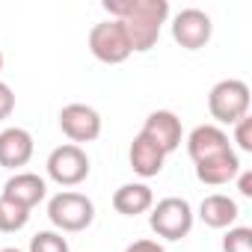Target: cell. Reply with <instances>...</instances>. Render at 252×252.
<instances>
[{
  "label": "cell",
  "instance_id": "6da1fadb",
  "mask_svg": "<svg viewBox=\"0 0 252 252\" xmlns=\"http://www.w3.org/2000/svg\"><path fill=\"white\" fill-rule=\"evenodd\" d=\"M104 9L110 18L125 24L131 51L146 54L158 45L160 30L169 18V3L166 0H104Z\"/></svg>",
  "mask_w": 252,
  "mask_h": 252
},
{
  "label": "cell",
  "instance_id": "7a4b0ae2",
  "mask_svg": "<svg viewBox=\"0 0 252 252\" xmlns=\"http://www.w3.org/2000/svg\"><path fill=\"white\" fill-rule=\"evenodd\" d=\"M48 220L54 222V228L60 231H83L92 225L95 220V205L89 196L74 193V190H63L48 202Z\"/></svg>",
  "mask_w": 252,
  "mask_h": 252
},
{
  "label": "cell",
  "instance_id": "3957f363",
  "mask_svg": "<svg viewBox=\"0 0 252 252\" xmlns=\"http://www.w3.org/2000/svg\"><path fill=\"white\" fill-rule=\"evenodd\" d=\"M149 225L158 237L163 240H181L190 234L193 228V208L187 199H178V196H166L160 199L158 205H152V214H149Z\"/></svg>",
  "mask_w": 252,
  "mask_h": 252
},
{
  "label": "cell",
  "instance_id": "277c9868",
  "mask_svg": "<svg viewBox=\"0 0 252 252\" xmlns=\"http://www.w3.org/2000/svg\"><path fill=\"white\" fill-rule=\"evenodd\" d=\"M208 110L222 125L240 122L243 116H249V86L237 77L214 83V89L208 92Z\"/></svg>",
  "mask_w": 252,
  "mask_h": 252
},
{
  "label": "cell",
  "instance_id": "5b68a950",
  "mask_svg": "<svg viewBox=\"0 0 252 252\" xmlns=\"http://www.w3.org/2000/svg\"><path fill=\"white\" fill-rule=\"evenodd\" d=\"M89 51L98 63H107V65H119L134 54L131 42H128V33H125V24L116 21V18L101 21L89 30Z\"/></svg>",
  "mask_w": 252,
  "mask_h": 252
},
{
  "label": "cell",
  "instance_id": "8992f818",
  "mask_svg": "<svg viewBox=\"0 0 252 252\" xmlns=\"http://www.w3.org/2000/svg\"><path fill=\"white\" fill-rule=\"evenodd\" d=\"M45 169H48V178L57 181L60 187H77L80 181L89 178V169L92 166H89V158H86V152L80 146L65 143V146H57L48 155Z\"/></svg>",
  "mask_w": 252,
  "mask_h": 252
},
{
  "label": "cell",
  "instance_id": "52a82bcc",
  "mask_svg": "<svg viewBox=\"0 0 252 252\" xmlns=\"http://www.w3.org/2000/svg\"><path fill=\"white\" fill-rule=\"evenodd\" d=\"M214 36V21L208 12L190 6V9H181L175 18H172V39L184 48V51H199L211 42Z\"/></svg>",
  "mask_w": 252,
  "mask_h": 252
},
{
  "label": "cell",
  "instance_id": "ba28073f",
  "mask_svg": "<svg viewBox=\"0 0 252 252\" xmlns=\"http://www.w3.org/2000/svg\"><path fill=\"white\" fill-rule=\"evenodd\" d=\"M60 128L71 140V146L92 143L101 137V116L89 104H65L60 110Z\"/></svg>",
  "mask_w": 252,
  "mask_h": 252
},
{
  "label": "cell",
  "instance_id": "9c48e42d",
  "mask_svg": "<svg viewBox=\"0 0 252 252\" xmlns=\"http://www.w3.org/2000/svg\"><path fill=\"white\" fill-rule=\"evenodd\" d=\"M140 134L149 143H155L163 155H172L181 146L184 128H181V119L172 110H155V113H149V119H146V125H143Z\"/></svg>",
  "mask_w": 252,
  "mask_h": 252
},
{
  "label": "cell",
  "instance_id": "30bf717a",
  "mask_svg": "<svg viewBox=\"0 0 252 252\" xmlns=\"http://www.w3.org/2000/svg\"><path fill=\"white\" fill-rule=\"evenodd\" d=\"M225 152H231V143H228V134L222 128H217V125H199L187 137V155L193 163L211 160V158L225 155Z\"/></svg>",
  "mask_w": 252,
  "mask_h": 252
},
{
  "label": "cell",
  "instance_id": "8fae6325",
  "mask_svg": "<svg viewBox=\"0 0 252 252\" xmlns=\"http://www.w3.org/2000/svg\"><path fill=\"white\" fill-rule=\"evenodd\" d=\"M0 196L9 199V202H15V205H21V208H27V211H33L48 196V184L36 172H15L3 184V193H0Z\"/></svg>",
  "mask_w": 252,
  "mask_h": 252
},
{
  "label": "cell",
  "instance_id": "7c38bea8",
  "mask_svg": "<svg viewBox=\"0 0 252 252\" xmlns=\"http://www.w3.org/2000/svg\"><path fill=\"white\" fill-rule=\"evenodd\" d=\"M33 134L24 128H6L0 131V166L3 169H18L27 166L33 158Z\"/></svg>",
  "mask_w": 252,
  "mask_h": 252
},
{
  "label": "cell",
  "instance_id": "4fadbf2b",
  "mask_svg": "<svg viewBox=\"0 0 252 252\" xmlns=\"http://www.w3.org/2000/svg\"><path fill=\"white\" fill-rule=\"evenodd\" d=\"M240 158H237V152L231 149V152H225V155H217V158H211V160H202V163H196V178L202 181V184H211V187H222V184H228V181H234L237 175H240Z\"/></svg>",
  "mask_w": 252,
  "mask_h": 252
},
{
  "label": "cell",
  "instance_id": "5bb4252c",
  "mask_svg": "<svg viewBox=\"0 0 252 252\" xmlns=\"http://www.w3.org/2000/svg\"><path fill=\"white\" fill-rule=\"evenodd\" d=\"M199 217H202V222H205L208 228H231V225L237 222V217H240V208H237V202H234L231 196H225V193H211V196L202 199Z\"/></svg>",
  "mask_w": 252,
  "mask_h": 252
},
{
  "label": "cell",
  "instance_id": "9a60e30c",
  "mask_svg": "<svg viewBox=\"0 0 252 252\" xmlns=\"http://www.w3.org/2000/svg\"><path fill=\"white\" fill-rule=\"evenodd\" d=\"M128 160H131V169H134L140 178H155V175H160L166 155H163L155 143H149L143 134H137V137H134V143H131Z\"/></svg>",
  "mask_w": 252,
  "mask_h": 252
},
{
  "label": "cell",
  "instance_id": "2e32d148",
  "mask_svg": "<svg viewBox=\"0 0 252 252\" xmlns=\"http://www.w3.org/2000/svg\"><path fill=\"white\" fill-rule=\"evenodd\" d=\"M155 205V193L149 184H122L116 193H113V208L122 214V217H140L146 211H152Z\"/></svg>",
  "mask_w": 252,
  "mask_h": 252
},
{
  "label": "cell",
  "instance_id": "e0dca14e",
  "mask_svg": "<svg viewBox=\"0 0 252 252\" xmlns=\"http://www.w3.org/2000/svg\"><path fill=\"white\" fill-rule=\"evenodd\" d=\"M27 222H30V211L27 208H21V205H15V202L0 196V231H3V234L21 231Z\"/></svg>",
  "mask_w": 252,
  "mask_h": 252
},
{
  "label": "cell",
  "instance_id": "ac0fdd59",
  "mask_svg": "<svg viewBox=\"0 0 252 252\" xmlns=\"http://www.w3.org/2000/svg\"><path fill=\"white\" fill-rule=\"evenodd\" d=\"M222 252H252V228L231 225L222 237Z\"/></svg>",
  "mask_w": 252,
  "mask_h": 252
},
{
  "label": "cell",
  "instance_id": "d6986e66",
  "mask_svg": "<svg viewBox=\"0 0 252 252\" xmlns=\"http://www.w3.org/2000/svg\"><path fill=\"white\" fill-rule=\"evenodd\" d=\"M30 252H71L60 231H39L30 237Z\"/></svg>",
  "mask_w": 252,
  "mask_h": 252
},
{
  "label": "cell",
  "instance_id": "ffe728a7",
  "mask_svg": "<svg viewBox=\"0 0 252 252\" xmlns=\"http://www.w3.org/2000/svg\"><path fill=\"white\" fill-rule=\"evenodd\" d=\"M234 143L240 152H252V116H243L234 122Z\"/></svg>",
  "mask_w": 252,
  "mask_h": 252
},
{
  "label": "cell",
  "instance_id": "44dd1931",
  "mask_svg": "<svg viewBox=\"0 0 252 252\" xmlns=\"http://www.w3.org/2000/svg\"><path fill=\"white\" fill-rule=\"evenodd\" d=\"M12 110H15V92H12V86H9V83L0 80V122L9 119V116H12Z\"/></svg>",
  "mask_w": 252,
  "mask_h": 252
},
{
  "label": "cell",
  "instance_id": "7402d4cb",
  "mask_svg": "<svg viewBox=\"0 0 252 252\" xmlns=\"http://www.w3.org/2000/svg\"><path fill=\"white\" fill-rule=\"evenodd\" d=\"M125 252H166V249H163L158 240H134Z\"/></svg>",
  "mask_w": 252,
  "mask_h": 252
},
{
  "label": "cell",
  "instance_id": "603a6c76",
  "mask_svg": "<svg viewBox=\"0 0 252 252\" xmlns=\"http://www.w3.org/2000/svg\"><path fill=\"white\" fill-rule=\"evenodd\" d=\"M237 190H240V196L252 199V172H249V169H240V175H237Z\"/></svg>",
  "mask_w": 252,
  "mask_h": 252
},
{
  "label": "cell",
  "instance_id": "cb8c5ba5",
  "mask_svg": "<svg viewBox=\"0 0 252 252\" xmlns=\"http://www.w3.org/2000/svg\"><path fill=\"white\" fill-rule=\"evenodd\" d=\"M0 252H21V249H15V246H6V249H0Z\"/></svg>",
  "mask_w": 252,
  "mask_h": 252
},
{
  "label": "cell",
  "instance_id": "d4e9b609",
  "mask_svg": "<svg viewBox=\"0 0 252 252\" xmlns=\"http://www.w3.org/2000/svg\"><path fill=\"white\" fill-rule=\"evenodd\" d=\"M0 71H3V54H0Z\"/></svg>",
  "mask_w": 252,
  "mask_h": 252
}]
</instances>
